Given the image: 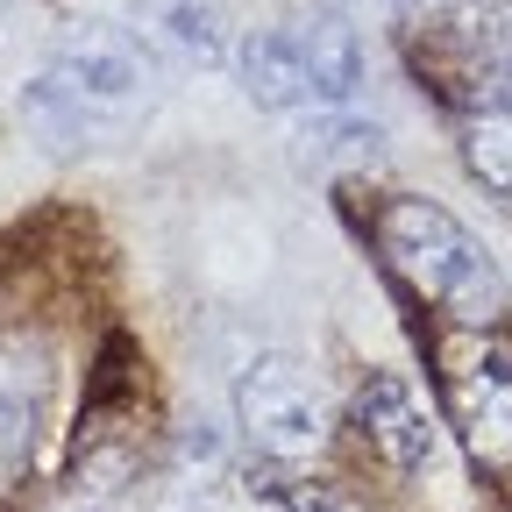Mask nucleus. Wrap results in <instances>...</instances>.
Returning a JSON list of instances; mask_svg holds the SVG:
<instances>
[{"mask_svg":"<svg viewBox=\"0 0 512 512\" xmlns=\"http://www.w3.org/2000/svg\"><path fill=\"white\" fill-rule=\"evenodd\" d=\"M164 93V57L121 22H79L43 57V72L22 86V114L57 150H100L150 121Z\"/></svg>","mask_w":512,"mask_h":512,"instance_id":"1","label":"nucleus"},{"mask_svg":"<svg viewBox=\"0 0 512 512\" xmlns=\"http://www.w3.org/2000/svg\"><path fill=\"white\" fill-rule=\"evenodd\" d=\"M463 157H470V171H477L491 192H505V200H512V107L470 114V143H463Z\"/></svg>","mask_w":512,"mask_h":512,"instance_id":"11","label":"nucleus"},{"mask_svg":"<svg viewBox=\"0 0 512 512\" xmlns=\"http://www.w3.org/2000/svg\"><path fill=\"white\" fill-rule=\"evenodd\" d=\"M413 36L441 79V100L463 114L512 107V0H427Z\"/></svg>","mask_w":512,"mask_h":512,"instance_id":"3","label":"nucleus"},{"mask_svg":"<svg viewBox=\"0 0 512 512\" xmlns=\"http://www.w3.org/2000/svg\"><path fill=\"white\" fill-rule=\"evenodd\" d=\"M306 171H356V164H377L384 157V128L349 114V107H320L306 128H299V150H292Z\"/></svg>","mask_w":512,"mask_h":512,"instance_id":"10","label":"nucleus"},{"mask_svg":"<svg viewBox=\"0 0 512 512\" xmlns=\"http://www.w3.org/2000/svg\"><path fill=\"white\" fill-rule=\"evenodd\" d=\"M50 392H57V363L36 335L0 342V477H22L43 448L50 427Z\"/></svg>","mask_w":512,"mask_h":512,"instance_id":"6","label":"nucleus"},{"mask_svg":"<svg viewBox=\"0 0 512 512\" xmlns=\"http://www.w3.org/2000/svg\"><path fill=\"white\" fill-rule=\"evenodd\" d=\"M235 427L256 463H285V470L320 463V448H328V406L292 356H256L235 377Z\"/></svg>","mask_w":512,"mask_h":512,"instance_id":"4","label":"nucleus"},{"mask_svg":"<svg viewBox=\"0 0 512 512\" xmlns=\"http://www.w3.org/2000/svg\"><path fill=\"white\" fill-rule=\"evenodd\" d=\"M349 413H356V434L370 441V456H384L399 477H420V470L434 463V427H427L413 384H406L399 370H370V377L356 384Z\"/></svg>","mask_w":512,"mask_h":512,"instance_id":"7","label":"nucleus"},{"mask_svg":"<svg viewBox=\"0 0 512 512\" xmlns=\"http://www.w3.org/2000/svg\"><path fill=\"white\" fill-rule=\"evenodd\" d=\"M136 36L178 72H207L228 57V29L214 0H136Z\"/></svg>","mask_w":512,"mask_h":512,"instance_id":"9","label":"nucleus"},{"mask_svg":"<svg viewBox=\"0 0 512 512\" xmlns=\"http://www.w3.org/2000/svg\"><path fill=\"white\" fill-rule=\"evenodd\" d=\"M0 8H15V0H0Z\"/></svg>","mask_w":512,"mask_h":512,"instance_id":"13","label":"nucleus"},{"mask_svg":"<svg viewBox=\"0 0 512 512\" xmlns=\"http://www.w3.org/2000/svg\"><path fill=\"white\" fill-rule=\"evenodd\" d=\"M370 235L384 249V264H392L427 306H441L456 328H498V320L512 313V285L498 271V256L456 214H448L441 200L392 192V200H377Z\"/></svg>","mask_w":512,"mask_h":512,"instance_id":"2","label":"nucleus"},{"mask_svg":"<svg viewBox=\"0 0 512 512\" xmlns=\"http://www.w3.org/2000/svg\"><path fill=\"white\" fill-rule=\"evenodd\" d=\"M50 512H121V491L114 484H72Z\"/></svg>","mask_w":512,"mask_h":512,"instance_id":"12","label":"nucleus"},{"mask_svg":"<svg viewBox=\"0 0 512 512\" xmlns=\"http://www.w3.org/2000/svg\"><path fill=\"white\" fill-rule=\"evenodd\" d=\"M441 399L477 470H512V342L477 335L441 356Z\"/></svg>","mask_w":512,"mask_h":512,"instance_id":"5","label":"nucleus"},{"mask_svg":"<svg viewBox=\"0 0 512 512\" xmlns=\"http://www.w3.org/2000/svg\"><path fill=\"white\" fill-rule=\"evenodd\" d=\"M235 86L249 93V107H313V57H306V22H278V29H249L235 43Z\"/></svg>","mask_w":512,"mask_h":512,"instance_id":"8","label":"nucleus"}]
</instances>
